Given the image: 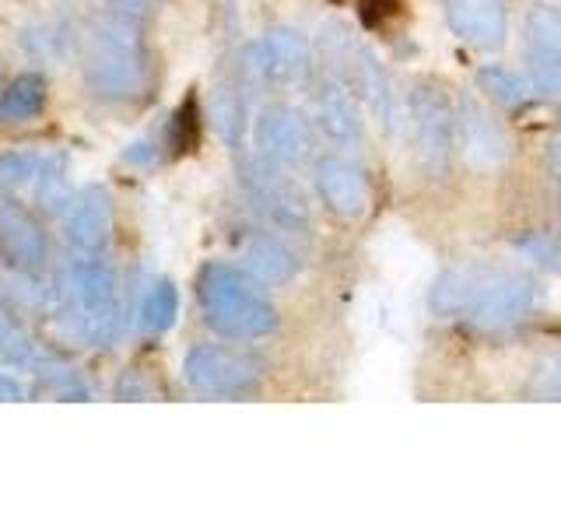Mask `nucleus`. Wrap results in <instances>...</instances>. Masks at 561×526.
Wrapping results in <instances>:
<instances>
[{"mask_svg":"<svg viewBox=\"0 0 561 526\" xmlns=\"http://www.w3.org/2000/svg\"><path fill=\"white\" fill-rule=\"evenodd\" d=\"M513 245H516L519 253L530 256L534 263H540L543 271L561 274V236H551V232H526Z\"/></svg>","mask_w":561,"mask_h":526,"instance_id":"26","label":"nucleus"},{"mask_svg":"<svg viewBox=\"0 0 561 526\" xmlns=\"http://www.w3.org/2000/svg\"><path fill=\"white\" fill-rule=\"evenodd\" d=\"M201 137V113H197V99L186 95V102L180 105V110L172 113V130H169V145L175 155H186L193 151V145H197Z\"/></svg>","mask_w":561,"mask_h":526,"instance_id":"24","label":"nucleus"},{"mask_svg":"<svg viewBox=\"0 0 561 526\" xmlns=\"http://www.w3.org/2000/svg\"><path fill=\"white\" fill-rule=\"evenodd\" d=\"M0 355L14 365H25V368H32L35 358H39V351H35L32 341L25 338V330L18 327L4 309H0Z\"/></svg>","mask_w":561,"mask_h":526,"instance_id":"25","label":"nucleus"},{"mask_svg":"<svg viewBox=\"0 0 561 526\" xmlns=\"http://www.w3.org/2000/svg\"><path fill=\"white\" fill-rule=\"evenodd\" d=\"M456 140L473 169H495L508 158V137L502 123L473 95H463L460 110H456Z\"/></svg>","mask_w":561,"mask_h":526,"instance_id":"13","label":"nucleus"},{"mask_svg":"<svg viewBox=\"0 0 561 526\" xmlns=\"http://www.w3.org/2000/svg\"><path fill=\"white\" fill-rule=\"evenodd\" d=\"M253 145L263 158L298 169L309 162L312 155V123L302 110H295L288 102H274L267 110H260L253 119Z\"/></svg>","mask_w":561,"mask_h":526,"instance_id":"9","label":"nucleus"},{"mask_svg":"<svg viewBox=\"0 0 561 526\" xmlns=\"http://www.w3.org/2000/svg\"><path fill=\"white\" fill-rule=\"evenodd\" d=\"M239 186L245 193V201L256 207V215L277 225L280 232H306L309 228L306 193L298 190L285 165L271 162L260 151L256 155L239 151Z\"/></svg>","mask_w":561,"mask_h":526,"instance_id":"5","label":"nucleus"},{"mask_svg":"<svg viewBox=\"0 0 561 526\" xmlns=\"http://www.w3.org/2000/svg\"><path fill=\"white\" fill-rule=\"evenodd\" d=\"M316 127H320L330 140H337V145H355V140H362V134H365L358 95L333 75H327L320 92H316Z\"/></svg>","mask_w":561,"mask_h":526,"instance_id":"16","label":"nucleus"},{"mask_svg":"<svg viewBox=\"0 0 561 526\" xmlns=\"http://www.w3.org/2000/svg\"><path fill=\"white\" fill-rule=\"evenodd\" d=\"M523 57L534 84L561 99V8L537 4L526 11Z\"/></svg>","mask_w":561,"mask_h":526,"instance_id":"10","label":"nucleus"},{"mask_svg":"<svg viewBox=\"0 0 561 526\" xmlns=\"http://www.w3.org/2000/svg\"><path fill=\"white\" fill-rule=\"evenodd\" d=\"M175 312H180L175 285L172 281H158V285L145 295V306H140V327L148 333H165L175 323Z\"/></svg>","mask_w":561,"mask_h":526,"instance_id":"22","label":"nucleus"},{"mask_svg":"<svg viewBox=\"0 0 561 526\" xmlns=\"http://www.w3.org/2000/svg\"><path fill=\"white\" fill-rule=\"evenodd\" d=\"M0 260L22 277L39 274L49 260V242L39 221L22 204L4 197H0Z\"/></svg>","mask_w":561,"mask_h":526,"instance_id":"11","label":"nucleus"},{"mask_svg":"<svg viewBox=\"0 0 561 526\" xmlns=\"http://www.w3.org/2000/svg\"><path fill=\"white\" fill-rule=\"evenodd\" d=\"M526 393L540 397V400H561V358L540 362L534 368L530 382H526Z\"/></svg>","mask_w":561,"mask_h":526,"instance_id":"27","label":"nucleus"},{"mask_svg":"<svg viewBox=\"0 0 561 526\" xmlns=\"http://www.w3.org/2000/svg\"><path fill=\"white\" fill-rule=\"evenodd\" d=\"M28 397V386L18 382L14 376H0V400H25Z\"/></svg>","mask_w":561,"mask_h":526,"instance_id":"31","label":"nucleus"},{"mask_svg":"<svg viewBox=\"0 0 561 526\" xmlns=\"http://www.w3.org/2000/svg\"><path fill=\"white\" fill-rule=\"evenodd\" d=\"M548 165H551V172L561 180V137L551 140V148H548Z\"/></svg>","mask_w":561,"mask_h":526,"instance_id":"32","label":"nucleus"},{"mask_svg":"<svg viewBox=\"0 0 561 526\" xmlns=\"http://www.w3.org/2000/svg\"><path fill=\"white\" fill-rule=\"evenodd\" d=\"M540 288L530 274L508 267H453L428 288V309L438 320H467L470 327L502 333L519 327L537 309Z\"/></svg>","mask_w":561,"mask_h":526,"instance_id":"1","label":"nucleus"},{"mask_svg":"<svg viewBox=\"0 0 561 526\" xmlns=\"http://www.w3.org/2000/svg\"><path fill=\"white\" fill-rule=\"evenodd\" d=\"M403 8V0H362V18H365V25H386L390 18H397Z\"/></svg>","mask_w":561,"mask_h":526,"instance_id":"29","label":"nucleus"},{"mask_svg":"<svg viewBox=\"0 0 561 526\" xmlns=\"http://www.w3.org/2000/svg\"><path fill=\"white\" fill-rule=\"evenodd\" d=\"M46 105V81L39 75H18L0 95L4 119H35Z\"/></svg>","mask_w":561,"mask_h":526,"instance_id":"20","label":"nucleus"},{"mask_svg":"<svg viewBox=\"0 0 561 526\" xmlns=\"http://www.w3.org/2000/svg\"><path fill=\"white\" fill-rule=\"evenodd\" d=\"M312 70V46L298 28H271L250 43L239 57V78L260 84H298Z\"/></svg>","mask_w":561,"mask_h":526,"instance_id":"8","label":"nucleus"},{"mask_svg":"<svg viewBox=\"0 0 561 526\" xmlns=\"http://www.w3.org/2000/svg\"><path fill=\"white\" fill-rule=\"evenodd\" d=\"M84 84L102 102H137L151 84V53L140 22L102 14L84 39Z\"/></svg>","mask_w":561,"mask_h":526,"instance_id":"2","label":"nucleus"},{"mask_svg":"<svg viewBox=\"0 0 561 526\" xmlns=\"http://www.w3.org/2000/svg\"><path fill=\"white\" fill-rule=\"evenodd\" d=\"M411 140L421 169L443 175L456 148V105L435 81H417L408 95Z\"/></svg>","mask_w":561,"mask_h":526,"instance_id":"7","label":"nucleus"},{"mask_svg":"<svg viewBox=\"0 0 561 526\" xmlns=\"http://www.w3.org/2000/svg\"><path fill=\"white\" fill-rule=\"evenodd\" d=\"M446 22L473 49H502L508 35L505 0H446Z\"/></svg>","mask_w":561,"mask_h":526,"instance_id":"15","label":"nucleus"},{"mask_svg":"<svg viewBox=\"0 0 561 526\" xmlns=\"http://www.w3.org/2000/svg\"><path fill=\"white\" fill-rule=\"evenodd\" d=\"M478 84H481V92L491 99V102H499L502 110H523V105H530L534 102V81H526L523 75H516V70H508L502 64H484L478 70Z\"/></svg>","mask_w":561,"mask_h":526,"instance_id":"19","label":"nucleus"},{"mask_svg":"<svg viewBox=\"0 0 561 526\" xmlns=\"http://www.w3.org/2000/svg\"><path fill=\"white\" fill-rule=\"evenodd\" d=\"M204 323L228 341H256L277 330V309L260 288V277L225 260H210L197 274Z\"/></svg>","mask_w":561,"mask_h":526,"instance_id":"3","label":"nucleus"},{"mask_svg":"<svg viewBox=\"0 0 561 526\" xmlns=\"http://www.w3.org/2000/svg\"><path fill=\"white\" fill-rule=\"evenodd\" d=\"M32 373L39 376V382L49 386V390L57 393V397H67V400H88V397H92V386L81 379L78 368L60 362V358H53V355L35 358Z\"/></svg>","mask_w":561,"mask_h":526,"instance_id":"21","label":"nucleus"},{"mask_svg":"<svg viewBox=\"0 0 561 526\" xmlns=\"http://www.w3.org/2000/svg\"><path fill=\"white\" fill-rule=\"evenodd\" d=\"M250 92L253 88L242 78L218 84L215 102H210V113H215V127L221 140L236 155L245 148V134H250Z\"/></svg>","mask_w":561,"mask_h":526,"instance_id":"18","label":"nucleus"},{"mask_svg":"<svg viewBox=\"0 0 561 526\" xmlns=\"http://www.w3.org/2000/svg\"><path fill=\"white\" fill-rule=\"evenodd\" d=\"M116 397L119 400H154L158 386L151 382L148 373H140V368H127V373H123L119 382H116Z\"/></svg>","mask_w":561,"mask_h":526,"instance_id":"28","label":"nucleus"},{"mask_svg":"<svg viewBox=\"0 0 561 526\" xmlns=\"http://www.w3.org/2000/svg\"><path fill=\"white\" fill-rule=\"evenodd\" d=\"M105 8L113 14L134 18V22H145V18L158 8V0H105Z\"/></svg>","mask_w":561,"mask_h":526,"instance_id":"30","label":"nucleus"},{"mask_svg":"<svg viewBox=\"0 0 561 526\" xmlns=\"http://www.w3.org/2000/svg\"><path fill=\"white\" fill-rule=\"evenodd\" d=\"M239 256L245 271L260 277L263 285H285V281L298 274V256L274 232H245L239 242Z\"/></svg>","mask_w":561,"mask_h":526,"instance_id":"17","label":"nucleus"},{"mask_svg":"<svg viewBox=\"0 0 561 526\" xmlns=\"http://www.w3.org/2000/svg\"><path fill=\"white\" fill-rule=\"evenodd\" d=\"M43 169H46V155H35V151H8V155H0V193L35 186V180H39Z\"/></svg>","mask_w":561,"mask_h":526,"instance_id":"23","label":"nucleus"},{"mask_svg":"<svg viewBox=\"0 0 561 526\" xmlns=\"http://www.w3.org/2000/svg\"><path fill=\"white\" fill-rule=\"evenodd\" d=\"M263 365L260 355L228 344H197L183 358V379L201 397H250L260 390Z\"/></svg>","mask_w":561,"mask_h":526,"instance_id":"6","label":"nucleus"},{"mask_svg":"<svg viewBox=\"0 0 561 526\" xmlns=\"http://www.w3.org/2000/svg\"><path fill=\"white\" fill-rule=\"evenodd\" d=\"M64 323L78 341L110 347L119 338L116 271L105 253H75L60 274Z\"/></svg>","mask_w":561,"mask_h":526,"instance_id":"4","label":"nucleus"},{"mask_svg":"<svg viewBox=\"0 0 561 526\" xmlns=\"http://www.w3.org/2000/svg\"><path fill=\"white\" fill-rule=\"evenodd\" d=\"M316 193H320L323 207L333 218H362L368 207V180L358 162H351L344 155H323L312 169Z\"/></svg>","mask_w":561,"mask_h":526,"instance_id":"12","label":"nucleus"},{"mask_svg":"<svg viewBox=\"0 0 561 526\" xmlns=\"http://www.w3.org/2000/svg\"><path fill=\"white\" fill-rule=\"evenodd\" d=\"M113 232V197L105 186H84L75 193L64 215V236L75 253H102Z\"/></svg>","mask_w":561,"mask_h":526,"instance_id":"14","label":"nucleus"}]
</instances>
